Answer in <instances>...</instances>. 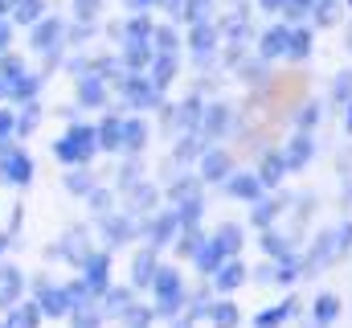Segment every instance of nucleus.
<instances>
[{
  "mask_svg": "<svg viewBox=\"0 0 352 328\" xmlns=\"http://www.w3.org/2000/svg\"><path fill=\"white\" fill-rule=\"evenodd\" d=\"M307 161H311V136H295L291 148H287V164L299 168V164H307Z\"/></svg>",
  "mask_w": 352,
  "mask_h": 328,
  "instance_id": "obj_11",
  "label": "nucleus"
},
{
  "mask_svg": "<svg viewBox=\"0 0 352 328\" xmlns=\"http://www.w3.org/2000/svg\"><path fill=\"white\" fill-rule=\"evenodd\" d=\"M307 50H311V37H307L303 29H295V33L287 37V54H291V58H307Z\"/></svg>",
  "mask_w": 352,
  "mask_h": 328,
  "instance_id": "obj_23",
  "label": "nucleus"
},
{
  "mask_svg": "<svg viewBox=\"0 0 352 328\" xmlns=\"http://www.w3.org/2000/svg\"><path fill=\"white\" fill-rule=\"evenodd\" d=\"M176 328H192V320H176Z\"/></svg>",
  "mask_w": 352,
  "mask_h": 328,
  "instance_id": "obj_39",
  "label": "nucleus"
},
{
  "mask_svg": "<svg viewBox=\"0 0 352 328\" xmlns=\"http://www.w3.org/2000/svg\"><path fill=\"white\" fill-rule=\"evenodd\" d=\"M29 168H33L29 156H21V152H12V148H8V152H4V161H0V176H4V181H12V185H25V181H29Z\"/></svg>",
  "mask_w": 352,
  "mask_h": 328,
  "instance_id": "obj_5",
  "label": "nucleus"
},
{
  "mask_svg": "<svg viewBox=\"0 0 352 328\" xmlns=\"http://www.w3.org/2000/svg\"><path fill=\"white\" fill-rule=\"evenodd\" d=\"M0 328H4V325H0Z\"/></svg>",
  "mask_w": 352,
  "mask_h": 328,
  "instance_id": "obj_43",
  "label": "nucleus"
},
{
  "mask_svg": "<svg viewBox=\"0 0 352 328\" xmlns=\"http://www.w3.org/2000/svg\"><path fill=\"white\" fill-rule=\"evenodd\" d=\"M37 308H41V316H70L74 312V296H70V287H45Z\"/></svg>",
  "mask_w": 352,
  "mask_h": 328,
  "instance_id": "obj_3",
  "label": "nucleus"
},
{
  "mask_svg": "<svg viewBox=\"0 0 352 328\" xmlns=\"http://www.w3.org/2000/svg\"><path fill=\"white\" fill-rule=\"evenodd\" d=\"M209 45H213V29H209V25H201V29L192 33V50H209Z\"/></svg>",
  "mask_w": 352,
  "mask_h": 328,
  "instance_id": "obj_31",
  "label": "nucleus"
},
{
  "mask_svg": "<svg viewBox=\"0 0 352 328\" xmlns=\"http://www.w3.org/2000/svg\"><path fill=\"white\" fill-rule=\"evenodd\" d=\"M295 312V300H287V304H278V308H270V312H263L258 320H254V328H278L287 316Z\"/></svg>",
  "mask_w": 352,
  "mask_h": 328,
  "instance_id": "obj_12",
  "label": "nucleus"
},
{
  "mask_svg": "<svg viewBox=\"0 0 352 328\" xmlns=\"http://www.w3.org/2000/svg\"><path fill=\"white\" fill-rule=\"evenodd\" d=\"M148 320H152V312H144V308H131V312L123 316V325L127 328H148Z\"/></svg>",
  "mask_w": 352,
  "mask_h": 328,
  "instance_id": "obj_29",
  "label": "nucleus"
},
{
  "mask_svg": "<svg viewBox=\"0 0 352 328\" xmlns=\"http://www.w3.org/2000/svg\"><path fill=\"white\" fill-rule=\"evenodd\" d=\"M336 316H340V300H336V296H320V300H316V325L328 328Z\"/></svg>",
  "mask_w": 352,
  "mask_h": 328,
  "instance_id": "obj_10",
  "label": "nucleus"
},
{
  "mask_svg": "<svg viewBox=\"0 0 352 328\" xmlns=\"http://www.w3.org/2000/svg\"><path fill=\"white\" fill-rule=\"evenodd\" d=\"M263 8H283V0H263Z\"/></svg>",
  "mask_w": 352,
  "mask_h": 328,
  "instance_id": "obj_38",
  "label": "nucleus"
},
{
  "mask_svg": "<svg viewBox=\"0 0 352 328\" xmlns=\"http://www.w3.org/2000/svg\"><path fill=\"white\" fill-rule=\"evenodd\" d=\"M283 156H266L263 161V172H258V185H274V181H278V176H283Z\"/></svg>",
  "mask_w": 352,
  "mask_h": 328,
  "instance_id": "obj_21",
  "label": "nucleus"
},
{
  "mask_svg": "<svg viewBox=\"0 0 352 328\" xmlns=\"http://www.w3.org/2000/svg\"><path fill=\"white\" fill-rule=\"evenodd\" d=\"M283 8H287V17H307V8H311V0H283Z\"/></svg>",
  "mask_w": 352,
  "mask_h": 328,
  "instance_id": "obj_33",
  "label": "nucleus"
},
{
  "mask_svg": "<svg viewBox=\"0 0 352 328\" xmlns=\"http://www.w3.org/2000/svg\"><path fill=\"white\" fill-rule=\"evenodd\" d=\"M295 275H299V263H295V258H283V271H274V279H278V283H291Z\"/></svg>",
  "mask_w": 352,
  "mask_h": 328,
  "instance_id": "obj_32",
  "label": "nucleus"
},
{
  "mask_svg": "<svg viewBox=\"0 0 352 328\" xmlns=\"http://www.w3.org/2000/svg\"><path fill=\"white\" fill-rule=\"evenodd\" d=\"M213 246H217L221 254H230V258H234V254H238V246H242V234H238V226H226V230L213 238Z\"/></svg>",
  "mask_w": 352,
  "mask_h": 328,
  "instance_id": "obj_14",
  "label": "nucleus"
},
{
  "mask_svg": "<svg viewBox=\"0 0 352 328\" xmlns=\"http://www.w3.org/2000/svg\"><path fill=\"white\" fill-rule=\"evenodd\" d=\"M349 94H352V74H340V79H336V99L344 103Z\"/></svg>",
  "mask_w": 352,
  "mask_h": 328,
  "instance_id": "obj_34",
  "label": "nucleus"
},
{
  "mask_svg": "<svg viewBox=\"0 0 352 328\" xmlns=\"http://www.w3.org/2000/svg\"><path fill=\"white\" fill-rule=\"evenodd\" d=\"M78 94H82V103H87V107H94V103H102V86H98V82H82V90H78Z\"/></svg>",
  "mask_w": 352,
  "mask_h": 328,
  "instance_id": "obj_28",
  "label": "nucleus"
},
{
  "mask_svg": "<svg viewBox=\"0 0 352 328\" xmlns=\"http://www.w3.org/2000/svg\"><path fill=\"white\" fill-rule=\"evenodd\" d=\"M37 325H41V308L37 304H21V308L8 312V325L4 328H37Z\"/></svg>",
  "mask_w": 352,
  "mask_h": 328,
  "instance_id": "obj_9",
  "label": "nucleus"
},
{
  "mask_svg": "<svg viewBox=\"0 0 352 328\" xmlns=\"http://www.w3.org/2000/svg\"><path fill=\"white\" fill-rule=\"evenodd\" d=\"M70 316H74V328H98V325H102V312H94V304H87V308H74Z\"/></svg>",
  "mask_w": 352,
  "mask_h": 328,
  "instance_id": "obj_22",
  "label": "nucleus"
},
{
  "mask_svg": "<svg viewBox=\"0 0 352 328\" xmlns=\"http://www.w3.org/2000/svg\"><path fill=\"white\" fill-rule=\"evenodd\" d=\"M176 230V218L173 214H164V218H156V226H152V243H168Z\"/></svg>",
  "mask_w": 352,
  "mask_h": 328,
  "instance_id": "obj_24",
  "label": "nucleus"
},
{
  "mask_svg": "<svg viewBox=\"0 0 352 328\" xmlns=\"http://www.w3.org/2000/svg\"><path fill=\"white\" fill-rule=\"evenodd\" d=\"M349 132H352V107H349Z\"/></svg>",
  "mask_w": 352,
  "mask_h": 328,
  "instance_id": "obj_41",
  "label": "nucleus"
},
{
  "mask_svg": "<svg viewBox=\"0 0 352 328\" xmlns=\"http://www.w3.org/2000/svg\"><path fill=\"white\" fill-rule=\"evenodd\" d=\"M336 254H340V238H332V234H324L320 243L311 246V254H307V263H303V271H307V275H316V271H320V267H328V263H332Z\"/></svg>",
  "mask_w": 352,
  "mask_h": 328,
  "instance_id": "obj_4",
  "label": "nucleus"
},
{
  "mask_svg": "<svg viewBox=\"0 0 352 328\" xmlns=\"http://www.w3.org/2000/svg\"><path fill=\"white\" fill-rule=\"evenodd\" d=\"M287 37H291L287 29H270V33L263 37V54H266V58H274V54H287Z\"/></svg>",
  "mask_w": 352,
  "mask_h": 328,
  "instance_id": "obj_15",
  "label": "nucleus"
},
{
  "mask_svg": "<svg viewBox=\"0 0 352 328\" xmlns=\"http://www.w3.org/2000/svg\"><path fill=\"white\" fill-rule=\"evenodd\" d=\"M234 197H258V176H230Z\"/></svg>",
  "mask_w": 352,
  "mask_h": 328,
  "instance_id": "obj_20",
  "label": "nucleus"
},
{
  "mask_svg": "<svg viewBox=\"0 0 352 328\" xmlns=\"http://www.w3.org/2000/svg\"><path fill=\"white\" fill-rule=\"evenodd\" d=\"M98 136H102V140H98L102 148H119V144H123V123H119V119H107Z\"/></svg>",
  "mask_w": 352,
  "mask_h": 328,
  "instance_id": "obj_19",
  "label": "nucleus"
},
{
  "mask_svg": "<svg viewBox=\"0 0 352 328\" xmlns=\"http://www.w3.org/2000/svg\"><path fill=\"white\" fill-rule=\"evenodd\" d=\"M16 17H21V21H37V17H41V0H21Z\"/></svg>",
  "mask_w": 352,
  "mask_h": 328,
  "instance_id": "obj_30",
  "label": "nucleus"
},
{
  "mask_svg": "<svg viewBox=\"0 0 352 328\" xmlns=\"http://www.w3.org/2000/svg\"><path fill=\"white\" fill-rule=\"evenodd\" d=\"M152 287H156V312H160V316H176V312H180V304H184L180 275H176L173 267H160V271H156V279H152Z\"/></svg>",
  "mask_w": 352,
  "mask_h": 328,
  "instance_id": "obj_1",
  "label": "nucleus"
},
{
  "mask_svg": "<svg viewBox=\"0 0 352 328\" xmlns=\"http://www.w3.org/2000/svg\"><path fill=\"white\" fill-rule=\"evenodd\" d=\"M209 316H213L217 328H238V308H234V304H213Z\"/></svg>",
  "mask_w": 352,
  "mask_h": 328,
  "instance_id": "obj_16",
  "label": "nucleus"
},
{
  "mask_svg": "<svg viewBox=\"0 0 352 328\" xmlns=\"http://www.w3.org/2000/svg\"><path fill=\"white\" fill-rule=\"evenodd\" d=\"M283 209V201H263V205H254V222L258 226H270V218Z\"/></svg>",
  "mask_w": 352,
  "mask_h": 328,
  "instance_id": "obj_26",
  "label": "nucleus"
},
{
  "mask_svg": "<svg viewBox=\"0 0 352 328\" xmlns=\"http://www.w3.org/2000/svg\"><path fill=\"white\" fill-rule=\"evenodd\" d=\"M58 33H62V25H58V21H41V29L33 33V45H37V50H50Z\"/></svg>",
  "mask_w": 352,
  "mask_h": 328,
  "instance_id": "obj_18",
  "label": "nucleus"
},
{
  "mask_svg": "<svg viewBox=\"0 0 352 328\" xmlns=\"http://www.w3.org/2000/svg\"><path fill=\"white\" fill-rule=\"evenodd\" d=\"M4 132H12V119H8V115H0V136H4Z\"/></svg>",
  "mask_w": 352,
  "mask_h": 328,
  "instance_id": "obj_36",
  "label": "nucleus"
},
{
  "mask_svg": "<svg viewBox=\"0 0 352 328\" xmlns=\"http://www.w3.org/2000/svg\"><path fill=\"white\" fill-rule=\"evenodd\" d=\"M205 8H209V0H188V17H197V21H201V17H205Z\"/></svg>",
  "mask_w": 352,
  "mask_h": 328,
  "instance_id": "obj_35",
  "label": "nucleus"
},
{
  "mask_svg": "<svg viewBox=\"0 0 352 328\" xmlns=\"http://www.w3.org/2000/svg\"><path fill=\"white\" fill-rule=\"evenodd\" d=\"M54 152H58L66 164L87 161L90 152H94V132H87V127H74L70 136H62V140H58V148H54Z\"/></svg>",
  "mask_w": 352,
  "mask_h": 328,
  "instance_id": "obj_2",
  "label": "nucleus"
},
{
  "mask_svg": "<svg viewBox=\"0 0 352 328\" xmlns=\"http://www.w3.org/2000/svg\"><path fill=\"white\" fill-rule=\"evenodd\" d=\"M4 41H8V25H0V50H4Z\"/></svg>",
  "mask_w": 352,
  "mask_h": 328,
  "instance_id": "obj_37",
  "label": "nucleus"
},
{
  "mask_svg": "<svg viewBox=\"0 0 352 328\" xmlns=\"http://www.w3.org/2000/svg\"><path fill=\"white\" fill-rule=\"evenodd\" d=\"M242 283H246V271H242L238 258H230V263L217 267V287H221V291H234V287H242Z\"/></svg>",
  "mask_w": 352,
  "mask_h": 328,
  "instance_id": "obj_7",
  "label": "nucleus"
},
{
  "mask_svg": "<svg viewBox=\"0 0 352 328\" xmlns=\"http://www.w3.org/2000/svg\"><path fill=\"white\" fill-rule=\"evenodd\" d=\"M311 328H320V325H311Z\"/></svg>",
  "mask_w": 352,
  "mask_h": 328,
  "instance_id": "obj_42",
  "label": "nucleus"
},
{
  "mask_svg": "<svg viewBox=\"0 0 352 328\" xmlns=\"http://www.w3.org/2000/svg\"><path fill=\"white\" fill-rule=\"evenodd\" d=\"M226 172H230V156H221V152L205 156V181H226Z\"/></svg>",
  "mask_w": 352,
  "mask_h": 328,
  "instance_id": "obj_13",
  "label": "nucleus"
},
{
  "mask_svg": "<svg viewBox=\"0 0 352 328\" xmlns=\"http://www.w3.org/2000/svg\"><path fill=\"white\" fill-rule=\"evenodd\" d=\"M152 279H156V254L144 250V254L135 258V283H152Z\"/></svg>",
  "mask_w": 352,
  "mask_h": 328,
  "instance_id": "obj_17",
  "label": "nucleus"
},
{
  "mask_svg": "<svg viewBox=\"0 0 352 328\" xmlns=\"http://www.w3.org/2000/svg\"><path fill=\"white\" fill-rule=\"evenodd\" d=\"M131 308H135V296H131L127 287H115V291H107V308H102L107 316H127Z\"/></svg>",
  "mask_w": 352,
  "mask_h": 328,
  "instance_id": "obj_8",
  "label": "nucleus"
},
{
  "mask_svg": "<svg viewBox=\"0 0 352 328\" xmlns=\"http://www.w3.org/2000/svg\"><path fill=\"white\" fill-rule=\"evenodd\" d=\"M131 4H135V8H144V4H148V0H131Z\"/></svg>",
  "mask_w": 352,
  "mask_h": 328,
  "instance_id": "obj_40",
  "label": "nucleus"
},
{
  "mask_svg": "<svg viewBox=\"0 0 352 328\" xmlns=\"http://www.w3.org/2000/svg\"><path fill=\"white\" fill-rule=\"evenodd\" d=\"M82 267H87V279H82V283L90 287V296L107 291V254H87Z\"/></svg>",
  "mask_w": 352,
  "mask_h": 328,
  "instance_id": "obj_6",
  "label": "nucleus"
},
{
  "mask_svg": "<svg viewBox=\"0 0 352 328\" xmlns=\"http://www.w3.org/2000/svg\"><path fill=\"white\" fill-rule=\"evenodd\" d=\"M107 234H111V243H123V238H131V222L111 218V222H107Z\"/></svg>",
  "mask_w": 352,
  "mask_h": 328,
  "instance_id": "obj_27",
  "label": "nucleus"
},
{
  "mask_svg": "<svg viewBox=\"0 0 352 328\" xmlns=\"http://www.w3.org/2000/svg\"><path fill=\"white\" fill-rule=\"evenodd\" d=\"M176 74V62H173V54H164L160 62H156V86H168Z\"/></svg>",
  "mask_w": 352,
  "mask_h": 328,
  "instance_id": "obj_25",
  "label": "nucleus"
}]
</instances>
